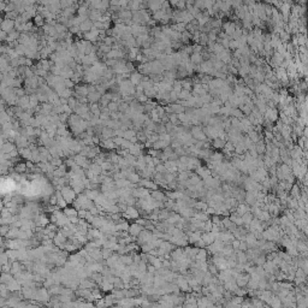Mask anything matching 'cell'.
<instances>
[{"label":"cell","mask_w":308,"mask_h":308,"mask_svg":"<svg viewBox=\"0 0 308 308\" xmlns=\"http://www.w3.org/2000/svg\"><path fill=\"white\" fill-rule=\"evenodd\" d=\"M157 270H158V268H157L155 266H153L152 264H149L148 267H147V272H149V273H152V275H155V273H157Z\"/></svg>","instance_id":"cell-26"},{"label":"cell","mask_w":308,"mask_h":308,"mask_svg":"<svg viewBox=\"0 0 308 308\" xmlns=\"http://www.w3.org/2000/svg\"><path fill=\"white\" fill-rule=\"evenodd\" d=\"M129 223L128 222H125V220H120L119 223H116V229L117 231H128L129 230Z\"/></svg>","instance_id":"cell-13"},{"label":"cell","mask_w":308,"mask_h":308,"mask_svg":"<svg viewBox=\"0 0 308 308\" xmlns=\"http://www.w3.org/2000/svg\"><path fill=\"white\" fill-rule=\"evenodd\" d=\"M15 25H16V23H15L12 19H5V21L2 22L1 28H2V30H4V32L10 33V32H12V29H13V27H15Z\"/></svg>","instance_id":"cell-8"},{"label":"cell","mask_w":308,"mask_h":308,"mask_svg":"<svg viewBox=\"0 0 308 308\" xmlns=\"http://www.w3.org/2000/svg\"><path fill=\"white\" fill-rule=\"evenodd\" d=\"M64 213L67 217H75V216H78V209L75 208L74 206L72 207H65L64 208Z\"/></svg>","instance_id":"cell-15"},{"label":"cell","mask_w":308,"mask_h":308,"mask_svg":"<svg viewBox=\"0 0 308 308\" xmlns=\"http://www.w3.org/2000/svg\"><path fill=\"white\" fill-rule=\"evenodd\" d=\"M84 194L88 196V199L89 200H95L98 196H99V194H100V192L98 190V189H87V190H84Z\"/></svg>","instance_id":"cell-11"},{"label":"cell","mask_w":308,"mask_h":308,"mask_svg":"<svg viewBox=\"0 0 308 308\" xmlns=\"http://www.w3.org/2000/svg\"><path fill=\"white\" fill-rule=\"evenodd\" d=\"M102 252V257L104 259H108L110 257H112L113 255V250L111 249V248H106V247H104V249L101 250Z\"/></svg>","instance_id":"cell-20"},{"label":"cell","mask_w":308,"mask_h":308,"mask_svg":"<svg viewBox=\"0 0 308 308\" xmlns=\"http://www.w3.org/2000/svg\"><path fill=\"white\" fill-rule=\"evenodd\" d=\"M35 19H36V21H35L36 24H42V17H36Z\"/></svg>","instance_id":"cell-28"},{"label":"cell","mask_w":308,"mask_h":308,"mask_svg":"<svg viewBox=\"0 0 308 308\" xmlns=\"http://www.w3.org/2000/svg\"><path fill=\"white\" fill-rule=\"evenodd\" d=\"M150 196L157 201H164L165 200V195H164V193L159 192V190H157V189H155V190H152V193H150Z\"/></svg>","instance_id":"cell-14"},{"label":"cell","mask_w":308,"mask_h":308,"mask_svg":"<svg viewBox=\"0 0 308 308\" xmlns=\"http://www.w3.org/2000/svg\"><path fill=\"white\" fill-rule=\"evenodd\" d=\"M143 146H142L140 142H136V143H133V146L129 148V153L133 154L135 157H139L142 154V150H143Z\"/></svg>","instance_id":"cell-4"},{"label":"cell","mask_w":308,"mask_h":308,"mask_svg":"<svg viewBox=\"0 0 308 308\" xmlns=\"http://www.w3.org/2000/svg\"><path fill=\"white\" fill-rule=\"evenodd\" d=\"M101 147L102 148H105V149H108V150H112L116 148V143L113 141V139H108V140H105V141H102L100 143Z\"/></svg>","instance_id":"cell-10"},{"label":"cell","mask_w":308,"mask_h":308,"mask_svg":"<svg viewBox=\"0 0 308 308\" xmlns=\"http://www.w3.org/2000/svg\"><path fill=\"white\" fill-rule=\"evenodd\" d=\"M123 217L125 219H137L140 218V211L136 209L134 206H128L125 212H123Z\"/></svg>","instance_id":"cell-3"},{"label":"cell","mask_w":308,"mask_h":308,"mask_svg":"<svg viewBox=\"0 0 308 308\" xmlns=\"http://www.w3.org/2000/svg\"><path fill=\"white\" fill-rule=\"evenodd\" d=\"M144 227L142 226V225H140V224H137V223H135V224H131L130 226H129V233L131 235V236H135V237H137L139 235H140V232H141L142 230H143Z\"/></svg>","instance_id":"cell-5"},{"label":"cell","mask_w":308,"mask_h":308,"mask_svg":"<svg viewBox=\"0 0 308 308\" xmlns=\"http://www.w3.org/2000/svg\"><path fill=\"white\" fill-rule=\"evenodd\" d=\"M165 170H166V167H165V165H163L161 163L158 164V165L155 166V171H157V172H161V174H164V172H165Z\"/></svg>","instance_id":"cell-25"},{"label":"cell","mask_w":308,"mask_h":308,"mask_svg":"<svg viewBox=\"0 0 308 308\" xmlns=\"http://www.w3.org/2000/svg\"><path fill=\"white\" fill-rule=\"evenodd\" d=\"M130 81L133 82L135 86H139V84L141 83L142 81H143V77H142V74L141 72H133L131 76H130Z\"/></svg>","instance_id":"cell-12"},{"label":"cell","mask_w":308,"mask_h":308,"mask_svg":"<svg viewBox=\"0 0 308 308\" xmlns=\"http://www.w3.org/2000/svg\"><path fill=\"white\" fill-rule=\"evenodd\" d=\"M125 203H126L128 206H134V205L136 203V198H134L133 195L129 196V198H126V199H125Z\"/></svg>","instance_id":"cell-22"},{"label":"cell","mask_w":308,"mask_h":308,"mask_svg":"<svg viewBox=\"0 0 308 308\" xmlns=\"http://www.w3.org/2000/svg\"><path fill=\"white\" fill-rule=\"evenodd\" d=\"M119 159H120V155L118 153H111V154L107 155V160H110L112 164H118Z\"/></svg>","instance_id":"cell-18"},{"label":"cell","mask_w":308,"mask_h":308,"mask_svg":"<svg viewBox=\"0 0 308 308\" xmlns=\"http://www.w3.org/2000/svg\"><path fill=\"white\" fill-rule=\"evenodd\" d=\"M153 232H149L146 227L142 230L141 232H140V235L137 236V243L140 244V246H142V244H144V243H148V242L153 238Z\"/></svg>","instance_id":"cell-2"},{"label":"cell","mask_w":308,"mask_h":308,"mask_svg":"<svg viewBox=\"0 0 308 308\" xmlns=\"http://www.w3.org/2000/svg\"><path fill=\"white\" fill-rule=\"evenodd\" d=\"M15 171L17 174H25L28 172V166H27V161H18L16 165L13 166Z\"/></svg>","instance_id":"cell-7"},{"label":"cell","mask_w":308,"mask_h":308,"mask_svg":"<svg viewBox=\"0 0 308 308\" xmlns=\"http://www.w3.org/2000/svg\"><path fill=\"white\" fill-rule=\"evenodd\" d=\"M95 281L94 279H81V282H80V288H84V289H93L94 286H95Z\"/></svg>","instance_id":"cell-9"},{"label":"cell","mask_w":308,"mask_h":308,"mask_svg":"<svg viewBox=\"0 0 308 308\" xmlns=\"http://www.w3.org/2000/svg\"><path fill=\"white\" fill-rule=\"evenodd\" d=\"M89 169L92 170L93 172L95 174L96 176H99V175H101L102 174V167H101V165H99V164H96V163H92L90 164V166H89Z\"/></svg>","instance_id":"cell-16"},{"label":"cell","mask_w":308,"mask_h":308,"mask_svg":"<svg viewBox=\"0 0 308 308\" xmlns=\"http://www.w3.org/2000/svg\"><path fill=\"white\" fill-rule=\"evenodd\" d=\"M128 179L131 182V183H139L140 181H141V176H140V174H137L136 171L135 172H131L130 175L128 176Z\"/></svg>","instance_id":"cell-17"},{"label":"cell","mask_w":308,"mask_h":308,"mask_svg":"<svg viewBox=\"0 0 308 308\" xmlns=\"http://www.w3.org/2000/svg\"><path fill=\"white\" fill-rule=\"evenodd\" d=\"M10 229H11L10 225H1V236H5L6 237V235L8 233Z\"/></svg>","instance_id":"cell-23"},{"label":"cell","mask_w":308,"mask_h":308,"mask_svg":"<svg viewBox=\"0 0 308 308\" xmlns=\"http://www.w3.org/2000/svg\"><path fill=\"white\" fill-rule=\"evenodd\" d=\"M61 286H59L57 284H54V285H52L50 289H48V291H50V295H60V292H61Z\"/></svg>","instance_id":"cell-19"},{"label":"cell","mask_w":308,"mask_h":308,"mask_svg":"<svg viewBox=\"0 0 308 308\" xmlns=\"http://www.w3.org/2000/svg\"><path fill=\"white\" fill-rule=\"evenodd\" d=\"M50 163L52 164V165H53V166L56 167V169H57V167H59L60 165H63V164H64V163H63V160H61V158H53L50 161Z\"/></svg>","instance_id":"cell-21"},{"label":"cell","mask_w":308,"mask_h":308,"mask_svg":"<svg viewBox=\"0 0 308 308\" xmlns=\"http://www.w3.org/2000/svg\"><path fill=\"white\" fill-rule=\"evenodd\" d=\"M87 212H88V211H87V209H83V208L78 209V217H80V218H83L84 219V218H86V214H87Z\"/></svg>","instance_id":"cell-27"},{"label":"cell","mask_w":308,"mask_h":308,"mask_svg":"<svg viewBox=\"0 0 308 308\" xmlns=\"http://www.w3.org/2000/svg\"><path fill=\"white\" fill-rule=\"evenodd\" d=\"M17 149V146H15V143L11 141H5L2 142V147H1V150L2 153H11L12 150Z\"/></svg>","instance_id":"cell-6"},{"label":"cell","mask_w":308,"mask_h":308,"mask_svg":"<svg viewBox=\"0 0 308 308\" xmlns=\"http://www.w3.org/2000/svg\"><path fill=\"white\" fill-rule=\"evenodd\" d=\"M167 212H169L167 209H161L159 212V219H167L169 218V213Z\"/></svg>","instance_id":"cell-24"},{"label":"cell","mask_w":308,"mask_h":308,"mask_svg":"<svg viewBox=\"0 0 308 308\" xmlns=\"http://www.w3.org/2000/svg\"><path fill=\"white\" fill-rule=\"evenodd\" d=\"M61 195H63V198L67 201V203H72V202L76 200V198H77L78 194H77L70 185H65V187H63V189H61Z\"/></svg>","instance_id":"cell-1"}]
</instances>
